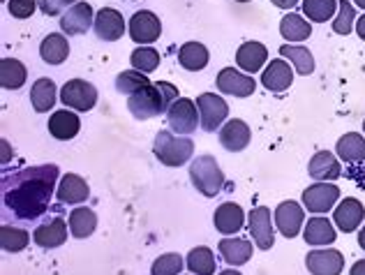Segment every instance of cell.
I'll use <instances>...</instances> for the list:
<instances>
[{
    "label": "cell",
    "mask_w": 365,
    "mask_h": 275,
    "mask_svg": "<svg viewBox=\"0 0 365 275\" xmlns=\"http://www.w3.org/2000/svg\"><path fill=\"white\" fill-rule=\"evenodd\" d=\"M61 102L65 109L72 111H91L98 104V88L86 79H70L61 88Z\"/></svg>",
    "instance_id": "8992f818"
},
{
    "label": "cell",
    "mask_w": 365,
    "mask_h": 275,
    "mask_svg": "<svg viewBox=\"0 0 365 275\" xmlns=\"http://www.w3.org/2000/svg\"><path fill=\"white\" fill-rule=\"evenodd\" d=\"M67 224H70V234L74 239H88V236H93V232L98 229V215H95V211L88 206H76L70 213Z\"/></svg>",
    "instance_id": "1f68e13d"
},
{
    "label": "cell",
    "mask_w": 365,
    "mask_h": 275,
    "mask_svg": "<svg viewBox=\"0 0 365 275\" xmlns=\"http://www.w3.org/2000/svg\"><path fill=\"white\" fill-rule=\"evenodd\" d=\"M220 257H222L229 266H243L250 259H252V243L245 239H238V236H225L222 241L217 243Z\"/></svg>",
    "instance_id": "484cf974"
},
{
    "label": "cell",
    "mask_w": 365,
    "mask_h": 275,
    "mask_svg": "<svg viewBox=\"0 0 365 275\" xmlns=\"http://www.w3.org/2000/svg\"><path fill=\"white\" fill-rule=\"evenodd\" d=\"M128 33L137 44H153L160 40L162 35V21L158 14L148 12V9H141V12H134L132 19L128 21Z\"/></svg>",
    "instance_id": "7c38bea8"
},
{
    "label": "cell",
    "mask_w": 365,
    "mask_h": 275,
    "mask_svg": "<svg viewBox=\"0 0 365 275\" xmlns=\"http://www.w3.org/2000/svg\"><path fill=\"white\" fill-rule=\"evenodd\" d=\"M356 7L351 0H338V14L333 19V31L338 35H349L356 28Z\"/></svg>",
    "instance_id": "ab89813d"
},
{
    "label": "cell",
    "mask_w": 365,
    "mask_h": 275,
    "mask_svg": "<svg viewBox=\"0 0 365 275\" xmlns=\"http://www.w3.org/2000/svg\"><path fill=\"white\" fill-rule=\"evenodd\" d=\"M236 3H250V0H236Z\"/></svg>",
    "instance_id": "f907efd6"
},
{
    "label": "cell",
    "mask_w": 365,
    "mask_h": 275,
    "mask_svg": "<svg viewBox=\"0 0 365 275\" xmlns=\"http://www.w3.org/2000/svg\"><path fill=\"white\" fill-rule=\"evenodd\" d=\"M95 24V14H93V7L91 3L86 0H79L76 5H72L70 9H65L61 14V31L67 37H76V35H83L88 33Z\"/></svg>",
    "instance_id": "4fadbf2b"
},
{
    "label": "cell",
    "mask_w": 365,
    "mask_h": 275,
    "mask_svg": "<svg viewBox=\"0 0 365 275\" xmlns=\"http://www.w3.org/2000/svg\"><path fill=\"white\" fill-rule=\"evenodd\" d=\"M67 229H70V224H67L63 217H51V220H44L42 224L35 227L33 241L44 250L61 248V245L67 241V234H70Z\"/></svg>",
    "instance_id": "ac0fdd59"
},
{
    "label": "cell",
    "mask_w": 365,
    "mask_h": 275,
    "mask_svg": "<svg viewBox=\"0 0 365 275\" xmlns=\"http://www.w3.org/2000/svg\"><path fill=\"white\" fill-rule=\"evenodd\" d=\"M303 239L307 245H312V248H326V245L335 243L338 232H335V224L329 220V217L314 215L303 227Z\"/></svg>",
    "instance_id": "7402d4cb"
},
{
    "label": "cell",
    "mask_w": 365,
    "mask_h": 275,
    "mask_svg": "<svg viewBox=\"0 0 365 275\" xmlns=\"http://www.w3.org/2000/svg\"><path fill=\"white\" fill-rule=\"evenodd\" d=\"M307 174L314 181L335 183L342 176V160L331 150H317L310 162H307Z\"/></svg>",
    "instance_id": "9a60e30c"
},
{
    "label": "cell",
    "mask_w": 365,
    "mask_h": 275,
    "mask_svg": "<svg viewBox=\"0 0 365 275\" xmlns=\"http://www.w3.org/2000/svg\"><path fill=\"white\" fill-rule=\"evenodd\" d=\"M93 31L102 42H116L125 33H128V21H125L118 9L104 7V9H100L98 14H95Z\"/></svg>",
    "instance_id": "5bb4252c"
},
{
    "label": "cell",
    "mask_w": 365,
    "mask_h": 275,
    "mask_svg": "<svg viewBox=\"0 0 365 275\" xmlns=\"http://www.w3.org/2000/svg\"><path fill=\"white\" fill-rule=\"evenodd\" d=\"M160 51L155 46H137V49L132 51L130 56V65L132 70H139L143 74H150L160 68Z\"/></svg>",
    "instance_id": "8d00e7d4"
},
{
    "label": "cell",
    "mask_w": 365,
    "mask_h": 275,
    "mask_svg": "<svg viewBox=\"0 0 365 275\" xmlns=\"http://www.w3.org/2000/svg\"><path fill=\"white\" fill-rule=\"evenodd\" d=\"M363 217H365V208H363V204L359 202L356 197L342 199V202L335 206V211H333V222L344 234L359 232L361 224H363Z\"/></svg>",
    "instance_id": "e0dca14e"
},
{
    "label": "cell",
    "mask_w": 365,
    "mask_h": 275,
    "mask_svg": "<svg viewBox=\"0 0 365 275\" xmlns=\"http://www.w3.org/2000/svg\"><path fill=\"white\" fill-rule=\"evenodd\" d=\"M303 14L312 24H326L338 14V0H303Z\"/></svg>",
    "instance_id": "d590c367"
},
{
    "label": "cell",
    "mask_w": 365,
    "mask_h": 275,
    "mask_svg": "<svg viewBox=\"0 0 365 275\" xmlns=\"http://www.w3.org/2000/svg\"><path fill=\"white\" fill-rule=\"evenodd\" d=\"M190 181L195 190L204 197H217L227 185L222 167L213 155H199L190 162Z\"/></svg>",
    "instance_id": "277c9868"
},
{
    "label": "cell",
    "mask_w": 365,
    "mask_h": 275,
    "mask_svg": "<svg viewBox=\"0 0 365 275\" xmlns=\"http://www.w3.org/2000/svg\"><path fill=\"white\" fill-rule=\"evenodd\" d=\"M245 211L238 204L234 202H225V204H220L217 206V211L213 215V224H215V229L222 234V236H234L236 232H241L243 229V224H245Z\"/></svg>",
    "instance_id": "603a6c76"
},
{
    "label": "cell",
    "mask_w": 365,
    "mask_h": 275,
    "mask_svg": "<svg viewBox=\"0 0 365 275\" xmlns=\"http://www.w3.org/2000/svg\"><path fill=\"white\" fill-rule=\"evenodd\" d=\"M247 229L252 234V241L259 250H271L275 243V220L271 215V208H252L247 215Z\"/></svg>",
    "instance_id": "9c48e42d"
},
{
    "label": "cell",
    "mask_w": 365,
    "mask_h": 275,
    "mask_svg": "<svg viewBox=\"0 0 365 275\" xmlns=\"http://www.w3.org/2000/svg\"><path fill=\"white\" fill-rule=\"evenodd\" d=\"M280 58L289 61L294 65V70L301 74V77H307V74L314 72V56L307 46H296V44H284L280 46Z\"/></svg>",
    "instance_id": "836d02e7"
},
{
    "label": "cell",
    "mask_w": 365,
    "mask_h": 275,
    "mask_svg": "<svg viewBox=\"0 0 365 275\" xmlns=\"http://www.w3.org/2000/svg\"><path fill=\"white\" fill-rule=\"evenodd\" d=\"M76 3H79V0H42L40 9L46 16H58L63 9H70Z\"/></svg>",
    "instance_id": "7bdbcfd3"
},
{
    "label": "cell",
    "mask_w": 365,
    "mask_h": 275,
    "mask_svg": "<svg viewBox=\"0 0 365 275\" xmlns=\"http://www.w3.org/2000/svg\"><path fill=\"white\" fill-rule=\"evenodd\" d=\"M58 102V90H56V81L49 77H42L33 83L31 88V104L37 113H46L53 109V104Z\"/></svg>",
    "instance_id": "f1b7e54d"
},
{
    "label": "cell",
    "mask_w": 365,
    "mask_h": 275,
    "mask_svg": "<svg viewBox=\"0 0 365 275\" xmlns=\"http://www.w3.org/2000/svg\"><path fill=\"white\" fill-rule=\"evenodd\" d=\"M210 53L201 42H185L178 49V63L187 72H201L208 65Z\"/></svg>",
    "instance_id": "4dcf8cb0"
},
{
    "label": "cell",
    "mask_w": 365,
    "mask_h": 275,
    "mask_svg": "<svg viewBox=\"0 0 365 275\" xmlns=\"http://www.w3.org/2000/svg\"><path fill=\"white\" fill-rule=\"evenodd\" d=\"M185 266L190 273H195V275H215V269H217L215 252L210 248H206V245L192 248L190 254L185 257Z\"/></svg>",
    "instance_id": "d6a6232c"
},
{
    "label": "cell",
    "mask_w": 365,
    "mask_h": 275,
    "mask_svg": "<svg viewBox=\"0 0 365 275\" xmlns=\"http://www.w3.org/2000/svg\"><path fill=\"white\" fill-rule=\"evenodd\" d=\"M363 132H365V120H363Z\"/></svg>",
    "instance_id": "816d5d0a"
},
{
    "label": "cell",
    "mask_w": 365,
    "mask_h": 275,
    "mask_svg": "<svg viewBox=\"0 0 365 275\" xmlns=\"http://www.w3.org/2000/svg\"><path fill=\"white\" fill-rule=\"evenodd\" d=\"M359 245H361V248L365 250V224H363L361 229H359Z\"/></svg>",
    "instance_id": "7dc6e473"
},
{
    "label": "cell",
    "mask_w": 365,
    "mask_h": 275,
    "mask_svg": "<svg viewBox=\"0 0 365 275\" xmlns=\"http://www.w3.org/2000/svg\"><path fill=\"white\" fill-rule=\"evenodd\" d=\"M354 31H356V35L365 42V14H361V16L356 19V28H354Z\"/></svg>",
    "instance_id": "f6af8a7d"
},
{
    "label": "cell",
    "mask_w": 365,
    "mask_h": 275,
    "mask_svg": "<svg viewBox=\"0 0 365 275\" xmlns=\"http://www.w3.org/2000/svg\"><path fill=\"white\" fill-rule=\"evenodd\" d=\"M91 197V185L86 183V178L79 174H65L58 181V190H56V199L67 206H79Z\"/></svg>",
    "instance_id": "44dd1931"
},
{
    "label": "cell",
    "mask_w": 365,
    "mask_h": 275,
    "mask_svg": "<svg viewBox=\"0 0 365 275\" xmlns=\"http://www.w3.org/2000/svg\"><path fill=\"white\" fill-rule=\"evenodd\" d=\"M178 100V88L169 81H155L128 98V109L137 120H148L167 113Z\"/></svg>",
    "instance_id": "7a4b0ae2"
},
{
    "label": "cell",
    "mask_w": 365,
    "mask_h": 275,
    "mask_svg": "<svg viewBox=\"0 0 365 275\" xmlns=\"http://www.w3.org/2000/svg\"><path fill=\"white\" fill-rule=\"evenodd\" d=\"M354 5L361 7V9H365V0H354Z\"/></svg>",
    "instance_id": "681fc988"
},
{
    "label": "cell",
    "mask_w": 365,
    "mask_h": 275,
    "mask_svg": "<svg viewBox=\"0 0 365 275\" xmlns=\"http://www.w3.org/2000/svg\"><path fill=\"white\" fill-rule=\"evenodd\" d=\"M167 123L174 135H180V137L192 135L197 128H201L197 102L190 98H178L174 104H171V109L167 111Z\"/></svg>",
    "instance_id": "5b68a950"
},
{
    "label": "cell",
    "mask_w": 365,
    "mask_h": 275,
    "mask_svg": "<svg viewBox=\"0 0 365 275\" xmlns=\"http://www.w3.org/2000/svg\"><path fill=\"white\" fill-rule=\"evenodd\" d=\"M349 275H365V259H359L354 266L349 269Z\"/></svg>",
    "instance_id": "bcb514c9"
},
{
    "label": "cell",
    "mask_w": 365,
    "mask_h": 275,
    "mask_svg": "<svg viewBox=\"0 0 365 275\" xmlns=\"http://www.w3.org/2000/svg\"><path fill=\"white\" fill-rule=\"evenodd\" d=\"M28 79V70L21 61L16 58H3L0 61V83L5 90H19Z\"/></svg>",
    "instance_id": "e575fe53"
},
{
    "label": "cell",
    "mask_w": 365,
    "mask_h": 275,
    "mask_svg": "<svg viewBox=\"0 0 365 275\" xmlns=\"http://www.w3.org/2000/svg\"><path fill=\"white\" fill-rule=\"evenodd\" d=\"M185 266V259L180 257L178 252H167V254H160V257L153 261L150 273L153 275H180Z\"/></svg>",
    "instance_id": "60d3db41"
},
{
    "label": "cell",
    "mask_w": 365,
    "mask_h": 275,
    "mask_svg": "<svg viewBox=\"0 0 365 275\" xmlns=\"http://www.w3.org/2000/svg\"><path fill=\"white\" fill-rule=\"evenodd\" d=\"M150 79H148V74H143L139 70H123L118 77H116V90L120 95H134V93H139L143 90L146 86H150Z\"/></svg>",
    "instance_id": "74e56055"
},
{
    "label": "cell",
    "mask_w": 365,
    "mask_h": 275,
    "mask_svg": "<svg viewBox=\"0 0 365 275\" xmlns=\"http://www.w3.org/2000/svg\"><path fill=\"white\" fill-rule=\"evenodd\" d=\"M250 139H252V130L245 120L234 118L227 120L222 128H220V144H222L225 150L229 153H241L250 146Z\"/></svg>",
    "instance_id": "ffe728a7"
},
{
    "label": "cell",
    "mask_w": 365,
    "mask_h": 275,
    "mask_svg": "<svg viewBox=\"0 0 365 275\" xmlns=\"http://www.w3.org/2000/svg\"><path fill=\"white\" fill-rule=\"evenodd\" d=\"M273 220L277 232H280L284 239H296L299 234H303L305 227V208L299 202H282L280 206L273 211Z\"/></svg>",
    "instance_id": "30bf717a"
},
{
    "label": "cell",
    "mask_w": 365,
    "mask_h": 275,
    "mask_svg": "<svg viewBox=\"0 0 365 275\" xmlns=\"http://www.w3.org/2000/svg\"><path fill=\"white\" fill-rule=\"evenodd\" d=\"M153 153L165 167H182L195 160V141L171 130H160L153 141Z\"/></svg>",
    "instance_id": "3957f363"
},
{
    "label": "cell",
    "mask_w": 365,
    "mask_h": 275,
    "mask_svg": "<svg viewBox=\"0 0 365 275\" xmlns=\"http://www.w3.org/2000/svg\"><path fill=\"white\" fill-rule=\"evenodd\" d=\"M58 167L40 165L3 178V204L19 220H37L49 211L51 199L58 190Z\"/></svg>",
    "instance_id": "6da1fadb"
},
{
    "label": "cell",
    "mask_w": 365,
    "mask_h": 275,
    "mask_svg": "<svg viewBox=\"0 0 365 275\" xmlns=\"http://www.w3.org/2000/svg\"><path fill=\"white\" fill-rule=\"evenodd\" d=\"M46 128H49V135L58 141H70L79 135L81 130V118L76 116V111L72 109H61V111H53L49 123H46Z\"/></svg>",
    "instance_id": "d4e9b609"
},
{
    "label": "cell",
    "mask_w": 365,
    "mask_h": 275,
    "mask_svg": "<svg viewBox=\"0 0 365 275\" xmlns=\"http://www.w3.org/2000/svg\"><path fill=\"white\" fill-rule=\"evenodd\" d=\"M303 208L307 213H314V215H322V213H329L331 208L338 204L340 199V187L335 183H322L317 181L310 187L303 190Z\"/></svg>",
    "instance_id": "ba28073f"
},
{
    "label": "cell",
    "mask_w": 365,
    "mask_h": 275,
    "mask_svg": "<svg viewBox=\"0 0 365 275\" xmlns=\"http://www.w3.org/2000/svg\"><path fill=\"white\" fill-rule=\"evenodd\" d=\"M335 155L347 165H361L365 162V139L359 132H347L338 139L335 146Z\"/></svg>",
    "instance_id": "4316f807"
},
{
    "label": "cell",
    "mask_w": 365,
    "mask_h": 275,
    "mask_svg": "<svg viewBox=\"0 0 365 275\" xmlns=\"http://www.w3.org/2000/svg\"><path fill=\"white\" fill-rule=\"evenodd\" d=\"M262 83L271 93H284L294 83V68L284 58H275L262 70Z\"/></svg>",
    "instance_id": "d6986e66"
},
{
    "label": "cell",
    "mask_w": 365,
    "mask_h": 275,
    "mask_svg": "<svg viewBox=\"0 0 365 275\" xmlns=\"http://www.w3.org/2000/svg\"><path fill=\"white\" fill-rule=\"evenodd\" d=\"M40 56L46 65H63L70 56V42L65 33H51L46 35L40 44Z\"/></svg>",
    "instance_id": "83f0119b"
},
{
    "label": "cell",
    "mask_w": 365,
    "mask_h": 275,
    "mask_svg": "<svg viewBox=\"0 0 365 275\" xmlns=\"http://www.w3.org/2000/svg\"><path fill=\"white\" fill-rule=\"evenodd\" d=\"M197 102L199 109V118H201V130L206 132H215L227 123L229 116V104L215 93H201Z\"/></svg>",
    "instance_id": "52a82bcc"
},
{
    "label": "cell",
    "mask_w": 365,
    "mask_h": 275,
    "mask_svg": "<svg viewBox=\"0 0 365 275\" xmlns=\"http://www.w3.org/2000/svg\"><path fill=\"white\" fill-rule=\"evenodd\" d=\"M305 266L312 275H340L344 271V254L340 250H310L305 257Z\"/></svg>",
    "instance_id": "2e32d148"
},
{
    "label": "cell",
    "mask_w": 365,
    "mask_h": 275,
    "mask_svg": "<svg viewBox=\"0 0 365 275\" xmlns=\"http://www.w3.org/2000/svg\"><path fill=\"white\" fill-rule=\"evenodd\" d=\"M37 9V0H7V12L14 19H28Z\"/></svg>",
    "instance_id": "b9f144b4"
},
{
    "label": "cell",
    "mask_w": 365,
    "mask_h": 275,
    "mask_svg": "<svg viewBox=\"0 0 365 275\" xmlns=\"http://www.w3.org/2000/svg\"><path fill=\"white\" fill-rule=\"evenodd\" d=\"M271 3L275 7H280V9H292V7L299 5V0H271Z\"/></svg>",
    "instance_id": "ee69618b"
},
{
    "label": "cell",
    "mask_w": 365,
    "mask_h": 275,
    "mask_svg": "<svg viewBox=\"0 0 365 275\" xmlns=\"http://www.w3.org/2000/svg\"><path fill=\"white\" fill-rule=\"evenodd\" d=\"M217 275H243V273L236 271V269H225V271H220Z\"/></svg>",
    "instance_id": "c3c4849f"
},
{
    "label": "cell",
    "mask_w": 365,
    "mask_h": 275,
    "mask_svg": "<svg viewBox=\"0 0 365 275\" xmlns=\"http://www.w3.org/2000/svg\"><path fill=\"white\" fill-rule=\"evenodd\" d=\"M217 90L225 95H234V98H250L257 90V81L252 74H247L238 68H225L217 72Z\"/></svg>",
    "instance_id": "8fae6325"
},
{
    "label": "cell",
    "mask_w": 365,
    "mask_h": 275,
    "mask_svg": "<svg viewBox=\"0 0 365 275\" xmlns=\"http://www.w3.org/2000/svg\"><path fill=\"white\" fill-rule=\"evenodd\" d=\"M236 65L238 70H243L247 74H255V72H262L266 65H268V49L262 42H245L238 46L236 51Z\"/></svg>",
    "instance_id": "cb8c5ba5"
},
{
    "label": "cell",
    "mask_w": 365,
    "mask_h": 275,
    "mask_svg": "<svg viewBox=\"0 0 365 275\" xmlns=\"http://www.w3.org/2000/svg\"><path fill=\"white\" fill-rule=\"evenodd\" d=\"M31 243V236L21 227H12V224H3L0 229V248L5 252H21L26 250V245Z\"/></svg>",
    "instance_id": "f35d334b"
},
{
    "label": "cell",
    "mask_w": 365,
    "mask_h": 275,
    "mask_svg": "<svg viewBox=\"0 0 365 275\" xmlns=\"http://www.w3.org/2000/svg\"><path fill=\"white\" fill-rule=\"evenodd\" d=\"M280 35L284 37L287 44L305 42L307 37L312 35V26H310V21H307L305 16L289 12V14H284L282 21H280Z\"/></svg>",
    "instance_id": "f546056e"
}]
</instances>
